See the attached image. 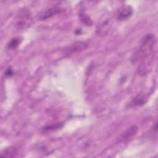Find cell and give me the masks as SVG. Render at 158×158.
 <instances>
[{"label": "cell", "instance_id": "cell-13", "mask_svg": "<svg viewBox=\"0 0 158 158\" xmlns=\"http://www.w3.org/2000/svg\"><path fill=\"white\" fill-rule=\"evenodd\" d=\"M13 74H14V72H13L12 69L10 67L8 68L4 72V75L6 77H11L13 75Z\"/></svg>", "mask_w": 158, "mask_h": 158}, {"label": "cell", "instance_id": "cell-10", "mask_svg": "<svg viewBox=\"0 0 158 158\" xmlns=\"http://www.w3.org/2000/svg\"><path fill=\"white\" fill-rule=\"evenodd\" d=\"M109 30V22L106 20L99 25V27L96 30V32L99 35H104L107 33Z\"/></svg>", "mask_w": 158, "mask_h": 158}, {"label": "cell", "instance_id": "cell-3", "mask_svg": "<svg viewBox=\"0 0 158 158\" xmlns=\"http://www.w3.org/2000/svg\"><path fill=\"white\" fill-rule=\"evenodd\" d=\"M31 17L29 12L27 10H22L18 15L16 26L20 29L26 28L31 24Z\"/></svg>", "mask_w": 158, "mask_h": 158}, {"label": "cell", "instance_id": "cell-5", "mask_svg": "<svg viewBox=\"0 0 158 158\" xmlns=\"http://www.w3.org/2000/svg\"><path fill=\"white\" fill-rule=\"evenodd\" d=\"M133 12V9L131 6L125 5L122 6L117 12V19L119 20H125L131 16Z\"/></svg>", "mask_w": 158, "mask_h": 158}, {"label": "cell", "instance_id": "cell-4", "mask_svg": "<svg viewBox=\"0 0 158 158\" xmlns=\"http://www.w3.org/2000/svg\"><path fill=\"white\" fill-rule=\"evenodd\" d=\"M88 47V43L85 41H76L64 50V56H70L73 53L80 52Z\"/></svg>", "mask_w": 158, "mask_h": 158}, {"label": "cell", "instance_id": "cell-2", "mask_svg": "<svg viewBox=\"0 0 158 158\" xmlns=\"http://www.w3.org/2000/svg\"><path fill=\"white\" fill-rule=\"evenodd\" d=\"M63 11H64L63 8L57 6H55L41 11L37 15V18L38 20H45L51 18L52 17L56 15V14L61 13Z\"/></svg>", "mask_w": 158, "mask_h": 158}, {"label": "cell", "instance_id": "cell-12", "mask_svg": "<svg viewBox=\"0 0 158 158\" xmlns=\"http://www.w3.org/2000/svg\"><path fill=\"white\" fill-rule=\"evenodd\" d=\"M64 125L63 123L59 122V123H55L51 125H48L44 127H43L41 130L43 131H52L55 130H57L59 128H60Z\"/></svg>", "mask_w": 158, "mask_h": 158}, {"label": "cell", "instance_id": "cell-6", "mask_svg": "<svg viewBox=\"0 0 158 158\" xmlns=\"http://www.w3.org/2000/svg\"><path fill=\"white\" fill-rule=\"evenodd\" d=\"M147 100H148V98L144 94H139L132 99V101L130 102V106L132 107L141 106L147 102Z\"/></svg>", "mask_w": 158, "mask_h": 158}, {"label": "cell", "instance_id": "cell-8", "mask_svg": "<svg viewBox=\"0 0 158 158\" xmlns=\"http://www.w3.org/2000/svg\"><path fill=\"white\" fill-rule=\"evenodd\" d=\"M17 154L18 150L17 148L14 146H10L4 149L1 154V156L6 157H14L17 155Z\"/></svg>", "mask_w": 158, "mask_h": 158}, {"label": "cell", "instance_id": "cell-7", "mask_svg": "<svg viewBox=\"0 0 158 158\" xmlns=\"http://www.w3.org/2000/svg\"><path fill=\"white\" fill-rule=\"evenodd\" d=\"M138 131V127L133 125L128 128L123 134L122 136V139L123 141H128L129 139L134 136Z\"/></svg>", "mask_w": 158, "mask_h": 158}, {"label": "cell", "instance_id": "cell-11", "mask_svg": "<svg viewBox=\"0 0 158 158\" xmlns=\"http://www.w3.org/2000/svg\"><path fill=\"white\" fill-rule=\"evenodd\" d=\"M20 43V38L19 37H15L12 38L7 43V47L9 49H15Z\"/></svg>", "mask_w": 158, "mask_h": 158}, {"label": "cell", "instance_id": "cell-9", "mask_svg": "<svg viewBox=\"0 0 158 158\" xmlns=\"http://www.w3.org/2000/svg\"><path fill=\"white\" fill-rule=\"evenodd\" d=\"M78 17L81 22L83 24H84L85 26H87V27L92 26L93 21L90 18V17L87 14L81 11L78 14Z\"/></svg>", "mask_w": 158, "mask_h": 158}, {"label": "cell", "instance_id": "cell-1", "mask_svg": "<svg viewBox=\"0 0 158 158\" xmlns=\"http://www.w3.org/2000/svg\"><path fill=\"white\" fill-rule=\"evenodd\" d=\"M156 43V39L154 34L149 33L146 35L141 40L138 48L133 53L131 61L133 63L145 60L147 57H152L154 54V47Z\"/></svg>", "mask_w": 158, "mask_h": 158}]
</instances>
